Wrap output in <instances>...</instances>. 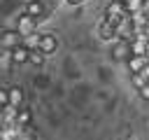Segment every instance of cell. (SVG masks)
<instances>
[{
	"mask_svg": "<svg viewBox=\"0 0 149 140\" xmlns=\"http://www.w3.org/2000/svg\"><path fill=\"white\" fill-rule=\"evenodd\" d=\"M28 54H30V49L21 42V44H16L14 49H9V56H12V63L14 65H23V63H28Z\"/></svg>",
	"mask_w": 149,
	"mask_h": 140,
	"instance_id": "cell-7",
	"label": "cell"
},
{
	"mask_svg": "<svg viewBox=\"0 0 149 140\" xmlns=\"http://www.w3.org/2000/svg\"><path fill=\"white\" fill-rule=\"evenodd\" d=\"M123 16H128V12H126V7H123V0H112L109 5H107V9H105V21H109V23H119Z\"/></svg>",
	"mask_w": 149,
	"mask_h": 140,
	"instance_id": "cell-1",
	"label": "cell"
},
{
	"mask_svg": "<svg viewBox=\"0 0 149 140\" xmlns=\"http://www.w3.org/2000/svg\"><path fill=\"white\" fill-rule=\"evenodd\" d=\"M142 12L149 16V0H144V2H142Z\"/></svg>",
	"mask_w": 149,
	"mask_h": 140,
	"instance_id": "cell-21",
	"label": "cell"
},
{
	"mask_svg": "<svg viewBox=\"0 0 149 140\" xmlns=\"http://www.w3.org/2000/svg\"><path fill=\"white\" fill-rule=\"evenodd\" d=\"M137 93H140V98H142V100H149V82H147L142 89H137Z\"/></svg>",
	"mask_w": 149,
	"mask_h": 140,
	"instance_id": "cell-18",
	"label": "cell"
},
{
	"mask_svg": "<svg viewBox=\"0 0 149 140\" xmlns=\"http://www.w3.org/2000/svg\"><path fill=\"white\" fill-rule=\"evenodd\" d=\"M133 35H135V23H133V19H130V14H128V16H123V19L116 23V37L130 40Z\"/></svg>",
	"mask_w": 149,
	"mask_h": 140,
	"instance_id": "cell-3",
	"label": "cell"
},
{
	"mask_svg": "<svg viewBox=\"0 0 149 140\" xmlns=\"http://www.w3.org/2000/svg\"><path fill=\"white\" fill-rule=\"evenodd\" d=\"M9 103V96H7V89H0V107Z\"/></svg>",
	"mask_w": 149,
	"mask_h": 140,
	"instance_id": "cell-19",
	"label": "cell"
},
{
	"mask_svg": "<svg viewBox=\"0 0 149 140\" xmlns=\"http://www.w3.org/2000/svg\"><path fill=\"white\" fill-rule=\"evenodd\" d=\"M0 124H2V107H0Z\"/></svg>",
	"mask_w": 149,
	"mask_h": 140,
	"instance_id": "cell-26",
	"label": "cell"
},
{
	"mask_svg": "<svg viewBox=\"0 0 149 140\" xmlns=\"http://www.w3.org/2000/svg\"><path fill=\"white\" fill-rule=\"evenodd\" d=\"M44 61H47V54L40 49V47H35V49H30V54H28V63H33V65H44Z\"/></svg>",
	"mask_w": 149,
	"mask_h": 140,
	"instance_id": "cell-12",
	"label": "cell"
},
{
	"mask_svg": "<svg viewBox=\"0 0 149 140\" xmlns=\"http://www.w3.org/2000/svg\"><path fill=\"white\" fill-rule=\"evenodd\" d=\"M142 75H144V77H147V82H149V63L142 68Z\"/></svg>",
	"mask_w": 149,
	"mask_h": 140,
	"instance_id": "cell-22",
	"label": "cell"
},
{
	"mask_svg": "<svg viewBox=\"0 0 149 140\" xmlns=\"http://www.w3.org/2000/svg\"><path fill=\"white\" fill-rule=\"evenodd\" d=\"M144 58H147V63H149V44H147V51H144Z\"/></svg>",
	"mask_w": 149,
	"mask_h": 140,
	"instance_id": "cell-24",
	"label": "cell"
},
{
	"mask_svg": "<svg viewBox=\"0 0 149 140\" xmlns=\"http://www.w3.org/2000/svg\"><path fill=\"white\" fill-rule=\"evenodd\" d=\"M7 96H9V105H16V107H21L23 105V89L21 86H9L7 89Z\"/></svg>",
	"mask_w": 149,
	"mask_h": 140,
	"instance_id": "cell-10",
	"label": "cell"
},
{
	"mask_svg": "<svg viewBox=\"0 0 149 140\" xmlns=\"http://www.w3.org/2000/svg\"><path fill=\"white\" fill-rule=\"evenodd\" d=\"M37 47L47 54V56H51L56 49H58V40H56V35H51V33H44V35H40V42H37Z\"/></svg>",
	"mask_w": 149,
	"mask_h": 140,
	"instance_id": "cell-5",
	"label": "cell"
},
{
	"mask_svg": "<svg viewBox=\"0 0 149 140\" xmlns=\"http://www.w3.org/2000/svg\"><path fill=\"white\" fill-rule=\"evenodd\" d=\"M130 82H133L135 89H142V86L147 84V77H144L142 72H133V75H130Z\"/></svg>",
	"mask_w": 149,
	"mask_h": 140,
	"instance_id": "cell-16",
	"label": "cell"
},
{
	"mask_svg": "<svg viewBox=\"0 0 149 140\" xmlns=\"http://www.w3.org/2000/svg\"><path fill=\"white\" fill-rule=\"evenodd\" d=\"M16 30L21 33V37H26V35L35 33V30H37V19H35V16H30V14H21V16H19V21H16Z\"/></svg>",
	"mask_w": 149,
	"mask_h": 140,
	"instance_id": "cell-2",
	"label": "cell"
},
{
	"mask_svg": "<svg viewBox=\"0 0 149 140\" xmlns=\"http://www.w3.org/2000/svg\"><path fill=\"white\" fill-rule=\"evenodd\" d=\"M142 2H144V0H123V7H126L128 14H133V12L142 9Z\"/></svg>",
	"mask_w": 149,
	"mask_h": 140,
	"instance_id": "cell-15",
	"label": "cell"
},
{
	"mask_svg": "<svg viewBox=\"0 0 149 140\" xmlns=\"http://www.w3.org/2000/svg\"><path fill=\"white\" fill-rule=\"evenodd\" d=\"M16 112H19L16 105H9V103L2 105V124H5V121H14V119H16Z\"/></svg>",
	"mask_w": 149,
	"mask_h": 140,
	"instance_id": "cell-14",
	"label": "cell"
},
{
	"mask_svg": "<svg viewBox=\"0 0 149 140\" xmlns=\"http://www.w3.org/2000/svg\"><path fill=\"white\" fill-rule=\"evenodd\" d=\"M37 42H40V35H37V33H30V35H26V37H23V44H26L28 49H35V47H37Z\"/></svg>",
	"mask_w": 149,
	"mask_h": 140,
	"instance_id": "cell-17",
	"label": "cell"
},
{
	"mask_svg": "<svg viewBox=\"0 0 149 140\" xmlns=\"http://www.w3.org/2000/svg\"><path fill=\"white\" fill-rule=\"evenodd\" d=\"M5 51H7V49H5L2 44H0V58H2V54H5Z\"/></svg>",
	"mask_w": 149,
	"mask_h": 140,
	"instance_id": "cell-25",
	"label": "cell"
},
{
	"mask_svg": "<svg viewBox=\"0 0 149 140\" xmlns=\"http://www.w3.org/2000/svg\"><path fill=\"white\" fill-rule=\"evenodd\" d=\"M126 65L130 72H142V68L147 65V58H144V54H130L126 58Z\"/></svg>",
	"mask_w": 149,
	"mask_h": 140,
	"instance_id": "cell-9",
	"label": "cell"
},
{
	"mask_svg": "<svg viewBox=\"0 0 149 140\" xmlns=\"http://www.w3.org/2000/svg\"><path fill=\"white\" fill-rule=\"evenodd\" d=\"M98 35H100V40H105V42H112V40H116V26L102 19V21L98 23Z\"/></svg>",
	"mask_w": 149,
	"mask_h": 140,
	"instance_id": "cell-8",
	"label": "cell"
},
{
	"mask_svg": "<svg viewBox=\"0 0 149 140\" xmlns=\"http://www.w3.org/2000/svg\"><path fill=\"white\" fill-rule=\"evenodd\" d=\"M30 119H33L30 110L21 105V107H19V112H16V119H14V124H16L19 128H23V126H28V124H30Z\"/></svg>",
	"mask_w": 149,
	"mask_h": 140,
	"instance_id": "cell-11",
	"label": "cell"
},
{
	"mask_svg": "<svg viewBox=\"0 0 149 140\" xmlns=\"http://www.w3.org/2000/svg\"><path fill=\"white\" fill-rule=\"evenodd\" d=\"M23 42V37H21V33L19 30H5L2 33V37H0V44L9 51V49H14L16 44H21Z\"/></svg>",
	"mask_w": 149,
	"mask_h": 140,
	"instance_id": "cell-6",
	"label": "cell"
},
{
	"mask_svg": "<svg viewBox=\"0 0 149 140\" xmlns=\"http://www.w3.org/2000/svg\"><path fill=\"white\" fill-rule=\"evenodd\" d=\"M144 35H147V40H149V21H147V26H144Z\"/></svg>",
	"mask_w": 149,
	"mask_h": 140,
	"instance_id": "cell-23",
	"label": "cell"
},
{
	"mask_svg": "<svg viewBox=\"0 0 149 140\" xmlns=\"http://www.w3.org/2000/svg\"><path fill=\"white\" fill-rule=\"evenodd\" d=\"M26 14H30V16H35V19H40V16L44 14V7H42V2H37V0H33V2H28V5H26Z\"/></svg>",
	"mask_w": 149,
	"mask_h": 140,
	"instance_id": "cell-13",
	"label": "cell"
},
{
	"mask_svg": "<svg viewBox=\"0 0 149 140\" xmlns=\"http://www.w3.org/2000/svg\"><path fill=\"white\" fill-rule=\"evenodd\" d=\"M65 2H68V5H72V7H79L84 0H65Z\"/></svg>",
	"mask_w": 149,
	"mask_h": 140,
	"instance_id": "cell-20",
	"label": "cell"
},
{
	"mask_svg": "<svg viewBox=\"0 0 149 140\" xmlns=\"http://www.w3.org/2000/svg\"><path fill=\"white\" fill-rule=\"evenodd\" d=\"M128 56H130V42L116 37V42H114V47H112V58H114V61H126Z\"/></svg>",
	"mask_w": 149,
	"mask_h": 140,
	"instance_id": "cell-4",
	"label": "cell"
}]
</instances>
